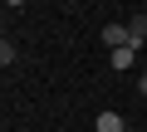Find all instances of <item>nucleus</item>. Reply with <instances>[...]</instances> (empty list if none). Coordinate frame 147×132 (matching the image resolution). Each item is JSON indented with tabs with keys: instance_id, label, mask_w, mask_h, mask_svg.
<instances>
[{
	"instance_id": "1",
	"label": "nucleus",
	"mask_w": 147,
	"mask_h": 132,
	"mask_svg": "<svg viewBox=\"0 0 147 132\" xmlns=\"http://www.w3.org/2000/svg\"><path fill=\"white\" fill-rule=\"evenodd\" d=\"M103 44H108V54H113V49H127V44H132L127 25H123V20H108V25H103Z\"/></svg>"
},
{
	"instance_id": "2",
	"label": "nucleus",
	"mask_w": 147,
	"mask_h": 132,
	"mask_svg": "<svg viewBox=\"0 0 147 132\" xmlns=\"http://www.w3.org/2000/svg\"><path fill=\"white\" fill-rule=\"evenodd\" d=\"M137 54H142V49H137V44H127V49H113V54H108V64H113L118 74H127L132 64H137Z\"/></svg>"
},
{
	"instance_id": "3",
	"label": "nucleus",
	"mask_w": 147,
	"mask_h": 132,
	"mask_svg": "<svg viewBox=\"0 0 147 132\" xmlns=\"http://www.w3.org/2000/svg\"><path fill=\"white\" fill-rule=\"evenodd\" d=\"M127 34H132V44H137V49L147 44V10H132V15H127Z\"/></svg>"
},
{
	"instance_id": "4",
	"label": "nucleus",
	"mask_w": 147,
	"mask_h": 132,
	"mask_svg": "<svg viewBox=\"0 0 147 132\" xmlns=\"http://www.w3.org/2000/svg\"><path fill=\"white\" fill-rule=\"evenodd\" d=\"M93 132H132V127H127V122H123V117H118V113L108 108V113H98V122H93Z\"/></svg>"
},
{
	"instance_id": "5",
	"label": "nucleus",
	"mask_w": 147,
	"mask_h": 132,
	"mask_svg": "<svg viewBox=\"0 0 147 132\" xmlns=\"http://www.w3.org/2000/svg\"><path fill=\"white\" fill-rule=\"evenodd\" d=\"M137 93H142V98H147V74H142V78H137Z\"/></svg>"
}]
</instances>
